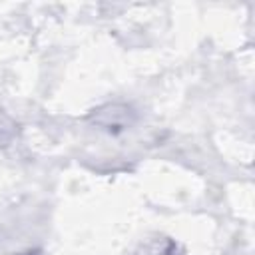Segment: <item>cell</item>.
<instances>
[{
  "label": "cell",
  "mask_w": 255,
  "mask_h": 255,
  "mask_svg": "<svg viewBox=\"0 0 255 255\" xmlns=\"http://www.w3.org/2000/svg\"><path fill=\"white\" fill-rule=\"evenodd\" d=\"M18 135V126L12 122V118L0 108V145H10Z\"/></svg>",
  "instance_id": "cell-2"
},
{
  "label": "cell",
  "mask_w": 255,
  "mask_h": 255,
  "mask_svg": "<svg viewBox=\"0 0 255 255\" xmlns=\"http://www.w3.org/2000/svg\"><path fill=\"white\" fill-rule=\"evenodd\" d=\"M92 120L96 126H100L102 129H108L112 133L124 131L126 128L131 126L133 122V112L128 106H120V104H108L100 110H96L92 114Z\"/></svg>",
  "instance_id": "cell-1"
}]
</instances>
